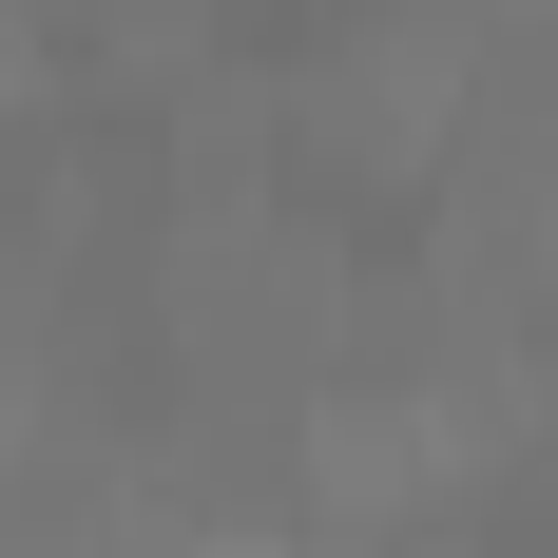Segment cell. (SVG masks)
<instances>
[{"mask_svg":"<svg viewBox=\"0 0 558 558\" xmlns=\"http://www.w3.org/2000/svg\"><path fill=\"white\" fill-rule=\"evenodd\" d=\"M213 558H270V539H213Z\"/></svg>","mask_w":558,"mask_h":558,"instance_id":"cell-1","label":"cell"}]
</instances>
